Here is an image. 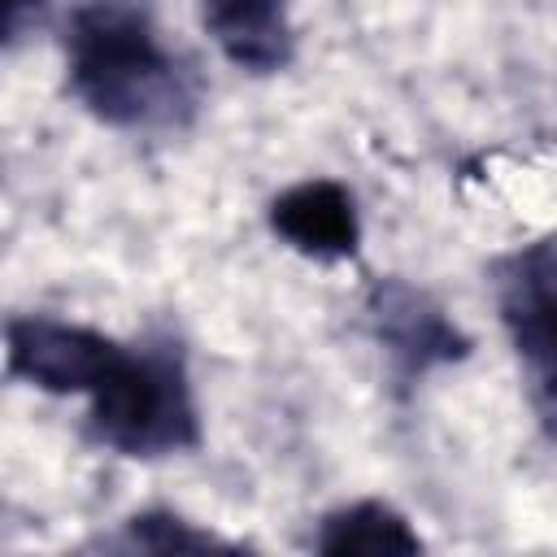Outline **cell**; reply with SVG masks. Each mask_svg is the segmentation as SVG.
I'll return each instance as SVG.
<instances>
[{
    "label": "cell",
    "instance_id": "obj_1",
    "mask_svg": "<svg viewBox=\"0 0 557 557\" xmlns=\"http://www.w3.org/2000/svg\"><path fill=\"white\" fill-rule=\"evenodd\" d=\"M65 91L109 131L161 135L200 113V74L148 0H78L61 26Z\"/></svg>",
    "mask_w": 557,
    "mask_h": 557
},
{
    "label": "cell",
    "instance_id": "obj_2",
    "mask_svg": "<svg viewBox=\"0 0 557 557\" xmlns=\"http://www.w3.org/2000/svg\"><path fill=\"white\" fill-rule=\"evenodd\" d=\"M87 435L126 461H161L200 448L205 426L178 335L148 331L122 344L104 383L87 396Z\"/></svg>",
    "mask_w": 557,
    "mask_h": 557
},
{
    "label": "cell",
    "instance_id": "obj_3",
    "mask_svg": "<svg viewBox=\"0 0 557 557\" xmlns=\"http://www.w3.org/2000/svg\"><path fill=\"white\" fill-rule=\"evenodd\" d=\"M492 300L527 396L557 440V226L492 261Z\"/></svg>",
    "mask_w": 557,
    "mask_h": 557
},
{
    "label": "cell",
    "instance_id": "obj_4",
    "mask_svg": "<svg viewBox=\"0 0 557 557\" xmlns=\"http://www.w3.org/2000/svg\"><path fill=\"white\" fill-rule=\"evenodd\" d=\"M361 318H366V335L383 352V366L396 392H413L426 374L466 361L474 348L470 335L444 313V305L426 287L400 274L370 278Z\"/></svg>",
    "mask_w": 557,
    "mask_h": 557
},
{
    "label": "cell",
    "instance_id": "obj_5",
    "mask_svg": "<svg viewBox=\"0 0 557 557\" xmlns=\"http://www.w3.org/2000/svg\"><path fill=\"white\" fill-rule=\"evenodd\" d=\"M117 352H122V339L70 318L13 313L4 322L9 379L48 396H91L113 370Z\"/></svg>",
    "mask_w": 557,
    "mask_h": 557
},
{
    "label": "cell",
    "instance_id": "obj_6",
    "mask_svg": "<svg viewBox=\"0 0 557 557\" xmlns=\"http://www.w3.org/2000/svg\"><path fill=\"white\" fill-rule=\"evenodd\" d=\"M265 226L305 261L339 265L361 252V209L339 178H300L270 196Z\"/></svg>",
    "mask_w": 557,
    "mask_h": 557
},
{
    "label": "cell",
    "instance_id": "obj_7",
    "mask_svg": "<svg viewBox=\"0 0 557 557\" xmlns=\"http://www.w3.org/2000/svg\"><path fill=\"white\" fill-rule=\"evenodd\" d=\"M213 48L244 74H283L296 57L292 0H191Z\"/></svg>",
    "mask_w": 557,
    "mask_h": 557
},
{
    "label": "cell",
    "instance_id": "obj_8",
    "mask_svg": "<svg viewBox=\"0 0 557 557\" xmlns=\"http://www.w3.org/2000/svg\"><path fill=\"white\" fill-rule=\"evenodd\" d=\"M313 553L322 557H352V553H396V557H413L422 553V535L413 531V522L387 505V500H348V505H335L318 518V531H313Z\"/></svg>",
    "mask_w": 557,
    "mask_h": 557
},
{
    "label": "cell",
    "instance_id": "obj_9",
    "mask_svg": "<svg viewBox=\"0 0 557 557\" xmlns=\"http://www.w3.org/2000/svg\"><path fill=\"white\" fill-rule=\"evenodd\" d=\"M104 548H122V553H231L239 548L235 540L187 522L174 509H139L131 518H122L117 535L100 540Z\"/></svg>",
    "mask_w": 557,
    "mask_h": 557
},
{
    "label": "cell",
    "instance_id": "obj_10",
    "mask_svg": "<svg viewBox=\"0 0 557 557\" xmlns=\"http://www.w3.org/2000/svg\"><path fill=\"white\" fill-rule=\"evenodd\" d=\"M48 0H4V44L13 48L39 17H44Z\"/></svg>",
    "mask_w": 557,
    "mask_h": 557
}]
</instances>
